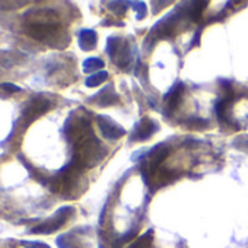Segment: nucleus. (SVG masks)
Wrapping results in <instances>:
<instances>
[{"mask_svg":"<svg viewBox=\"0 0 248 248\" xmlns=\"http://www.w3.org/2000/svg\"><path fill=\"white\" fill-rule=\"evenodd\" d=\"M107 155V149L92 136L86 138L80 143H78V155L75 164L79 167H93L99 161H102Z\"/></svg>","mask_w":248,"mask_h":248,"instance_id":"obj_1","label":"nucleus"},{"mask_svg":"<svg viewBox=\"0 0 248 248\" xmlns=\"http://www.w3.org/2000/svg\"><path fill=\"white\" fill-rule=\"evenodd\" d=\"M70 213H73V209L72 207H63V209H60L56 213V216H53V219L47 220L46 223H43V225H40L37 228H34L32 232L34 233H41V232L43 233H48V232H53V231L59 229L67 220V217H69Z\"/></svg>","mask_w":248,"mask_h":248,"instance_id":"obj_2","label":"nucleus"},{"mask_svg":"<svg viewBox=\"0 0 248 248\" xmlns=\"http://www.w3.org/2000/svg\"><path fill=\"white\" fill-rule=\"evenodd\" d=\"M96 121H98V126H99L104 138H107L109 140L120 139V138H123L124 135H126V130H124L121 126H118L117 123L107 118V117H98Z\"/></svg>","mask_w":248,"mask_h":248,"instance_id":"obj_3","label":"nucleus"},{"mask_svg":"<svg viewBox=\"0 0 248 248\" xmlns=\"http://www.w3.org/2000/svg\"><path fill=\"white\" fill-rule=\"evenodd\" d=\"M167 156H168V148H167V146H164V145L156 146V148H155V149L148 155V158H146L145 171L154 175V174L159 170L161 164L165 161V158H167Z\"/></svg>","mask_w":248,"mask_h":248,"instance_id":"obj_4","label":"nucleus"},{"mask_svg":"<svg viewBox=\"0 0 248 248\" xmlns=\"http://www.w3.org/2000/svg\"><path fill=\"white\" fill-rule=\"evenodd\" d=\"M158 124H156V121H154V120H151V118H148V117H145L142 121H140V124L138 126V129L135 130V138H133V140H146V139H149L155 132H158Z\"/></svg>","mask_w":248,"mask_h":248,"instance_id":"obj_5","label":"nucleus"},{"mask_svg":"<svg viewBox=\"0 0 248 248\" xmlns=\"http://www.w3.org/2000/svg\"><path fill=\"white\" fill-rule=\"evenodd\" d=\"M118 101H120V96L115 93L112 88H105L96 95V104L101 107H109V105L117 104Z\"/></svg>","mask_w":248,"mask_h":248,"instance_id":"obj_6","label":"nucleus"},{"mask_svg":"<svg viewBox=\"0 0 248 248\" xmlns=\"http://www.w3.org/2000/svg\"><path fill=\"white\" fill-rule=\"evenodd\" d=\"M183 92H184V86H183V85H178V86H175L170 93H167V96H165L167 109L174 111V109L178 107V104H180V101H181V96H183Z\"/></svg>","mask_w":248,"mask_h":248,"instance_id":"obj_7","label":"nucleus"},{"mask_svg":"<svg viewBox=\"0 0 248 248\" xmlns=\"http://www.w3.org/2000/svg\"><path fill=\"white\" fill-rule=\"evenodd\" d=\"M80 40V47L83 50H92L96 46V34L91 30H85L79 35Z\"/></svg>","mask_w":248,"mask_h":248,"instance_id":"obj_8","label":"nucleus"},{"mask_svg":"<svg viewBox=\"0 0 248 248\" xmlns=\"http://www.w3.org/2000/svg\"><path fill=\"white\" fill-rule=\"evenodd\" d=\"M117 54H118V59H117L115 63H117L120 67H126L127 64L132 63V54H130L129 46H123V47H120L118 51H117Z\"/></svg>","mask_w":248,"mask_h":248,"instance_id":"obj_9","label":"nucleus"},{"mask_svg":"<svg viewBox=\"0 0 248 248\" xmlns=\"http://www.w3.org/2000/svg\"><path fill=\"white\" fill-rule=\"evenodd\" d=\"M152 231H149L148 233H145L143 236H140L138 241H135L129 248H152Z\"/></svg>","mask_w":248,"mask_h":248,"instance_id":"obj_10","label":"nucleus"},{"mask_svg":"<svg viewBox=\"0 0 248 248\" xmlns=\"http://www.w3.org/2000/svg\"><path fill=\"white\" fill-rule=\"evenodd\" d=\"M107 78H108V73H107V72L95 73V75H92V76H89V78L86 79V85H88V86H91V88L98 86V85H101L102 82H105V80H107Z\"/></svg>","mask_w":248,"mask_h":248,"instance_id":"obj_11","label":"nucleus"},{"mask_svg":"<svg viewBox=\"0 0 248 248\" xmlns=\"http://www.w3.org/2000/svg\"><path fill=\"white\" fill-rule=\"evenodd\" d=\"M104 66V62L99 60V59H88L85 60L83 63V70L85 72H92V70H96V69H101Z\"/></svg>","mask_w":248,"mask_h":248,"instance_id":"obj_12","label":"nucleus"},{"mask_svg":"<svg viewBox=\"0 0 248 248\" xmlns=\"http://www.w3.org/2000/svg\"><path fill=\"white\" fill-rule=\"evenodd\" d=\"M187 126L190 129H194V130H203V129L207 127V121L202 120V118H190L187 121Z\"/></svg>","mask_w":248,"mask_h":248,"instance_id":"obj_13","label":"nucleus"},{"mask_svg":"<svg viewBox=\"0 0 248 248\" xmlns=\"http://www.w3.org/2000/svg\"><path fill=\"white\" fill-rule=\"evenodd\" d=\"M233 146L242 152H247L248 154V135L245 136H238L235 140H233Z\"/></svg>","mask_w":248,"mask_h":248,"instance_id":"obj_14","label":"nucleus"},{"mask_svg":"<svg viewBox=\"0 0 248 248\" xmlns=\"http://www.w3.org/2000/svg\"><path fill=\"white\" fill-rule=\"evenodd\" d=\"M120 48V40L118 38H109L108 43H107V51L111 57L115 56V53L118 51Z\"/></svg>","mask_w":248,"mask_h":248,"instance_id":"obj_15","label":"nucleus"},{"mask_svg":"<svg viewBox=\"0 0 248 248\" xmlns=\"http://www.w3.org/2000/svg\"><path fill=\"white\" fill-rule=\"evenodd\" d=\"M24 5H27V2H0V6H5V9H15Z\"/></svg>","mask_w":248,"mask_h":248,"instance_id":"obj_16","label":"nucleus"},{"mask_svg":"<svg viewBox=\"0 0 248 248\" xmlns=\"http://www.w3.org/2000/svg\"><path fill=\"white\" fill-rule=\"evenodd\" d=\"M2 88H5L6 91H11V92H19L21 91V88L16 86V85H14V83H3Z\"/></svg>","mask_w":248,"mask_h":248,"instance_id":"obj_17","label":"nucleus"}]
</instances>
